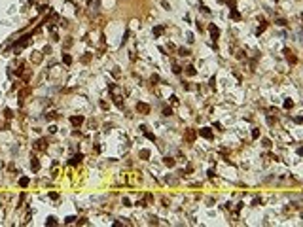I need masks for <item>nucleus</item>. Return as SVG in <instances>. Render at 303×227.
I'll list each match as a JSON object with an SVG mask.
<instances>
[{"mask_svg":"<svg viewBox=\"0 0 303 227\" xmlns=\"http://www.w3.org/2000/svg\"><path fill=\"white\" fill-rule=\"evenodd\" d=\"M210 32H212V36H218V28H216L214 25L210 26Z\"/></svg>","mask_w":303,"mask_h":227,"instance_id":"7ed1b4c3","label":"nucleus"},{"mask_svg":"<svg viewBox=\"0 0 303 227\" xmlns=\"http://www.w3.org/2000/svg\"><path fill=\"white\" fill-rule=\"evenodd\" d=\"M199 132H201L203 136H206V138H210V136H212V132H210V131H208V129H201V131H199Z\"/></svg>","mask_w":303,"mask_h":227,"instance_id":"f257e3e1","label":"nucleus"},{"mask_svg":"<svg viewBox=\"0 0 303 227\" xmlns=\"http://www.w3.org/2000/svg\"><path fill=\"white\" fill-rule=\"evenodd\" d=\"M81 121H83V117H81V116H78V117H72V123H74V125H80Z\"/></svg>","mask_w":303,"mask_h":227,"instance_id":"f03ea898","label":"nucleus"},{"mask_svg":"<svg viewBox=\"0 0 303 227\" xmlns=\"http://www.w3.org/2000/svg\"><path fill=\"white\" fill-rule=\"evenodd\" d=\"M165 165H169V167H173V165H174V161H173V159H165Z\"/></svg>","mask_w":303,"mask_h":227,"instance_id":"20e7f679","label":"nucleus"}]
</instances>
